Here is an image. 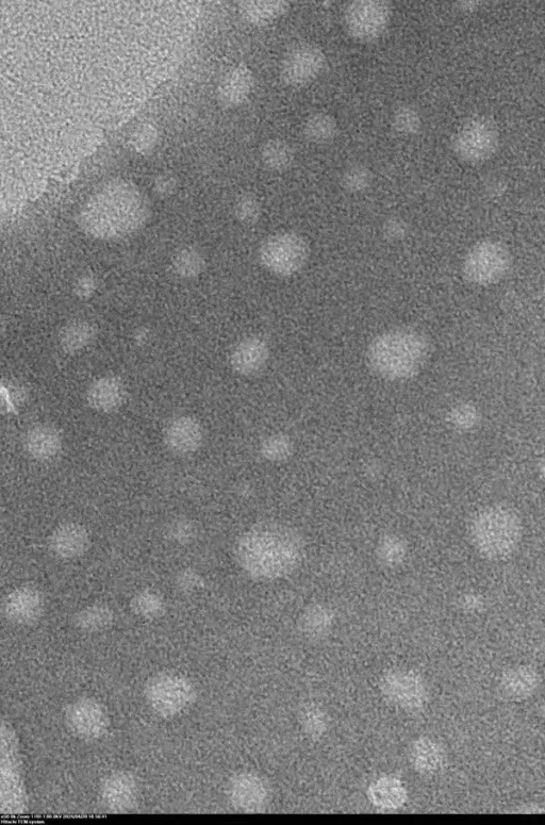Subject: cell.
<instances>
[{"instance_id": "6da1fadb", "label": "cell", "mask_w": 545, "mask_h": 825, "mask_svg": "<svg viewBox=\"0 0 545 825\" xmlns=\"http://www.w3.org/2000/svg\"><path fill=\"white\" fill-rule=\"evenodd\" d=\"M151 218V205L138 186L127 180L110 181L82 207L78 224L99 240H119L134 235Z\"/></svg>"}, {"instance_id": "7a4b0ae2", "label": "cell", "mask_w": 545, "mask_h": 825, "mask_svg": "<svg viewBox=\"0 0 545 825\" xmlns=\"http://www.w3.org/2000/svg\"><path fill=\"white\" fill-rule=\"evenodd\" d=\"M236 554L238 563L247 574L260 580H274L299 566L304 554V542L288 526L261 524L240 538Z\"/></svg>"}, {"instance_id": "3957f363", "label": "cell", "mask_w": 545, "mask_h": 825, "mask_svg": "<svg viewBox=\"0 0 545 825\" xmlns=\"http://www.w3.org/2000/svg\"><path fill=\"white\" fill-rule=\"evenodd\" d=\"M429 353L431 344L424 335L416 330L394 329L371 342L367 360L377 375L400 382L419 374Z\"/></svg>"}, {"instance_id": "277c9868", "label": "cell", "mask_w": 545, "mask_h": 825, "mask_svg": "<svg viewBox=\"0 0 545 825\" xmlns=\"http://www.w3.org/2000/svg\"><path fill=\"white\" fill-rule=\"evenodd\" d=\"M522 525L513 510L492 506L481 511L471 526V537L478 552L489 559H502L513 553L520 542Z\"/></svg>"}, {"instance_id": "5b68a950", "label": "cell", "mask_w": 545, "mask_h": 825, "mask_svg": "<svg viewBox=\"0 0 545 825\" xmlns=\"http://www.w3.org/2000/svg\"><path fill=\"white\" fill-rule=\"evenodd\" d=\"M144 697L155 714L174 718L189 711L197 699V690L184 674L161 672L148 680Z\"/></svg>"}, {"instance_id": "8992f818", "label": "cell", "mask_w": 545, "mask_h": 825, "mask_svg": "<svg viewBox=\"0 0 545 825\" xmlns=\"http://www.w3.org/2000/svg\"><path fill=\"white\" fill-rule=\"evenodd\" d=\"M309 255V245L304 237L293 231H284L263 242L259 250V261L269 272L289 277L305 267Z\"/></svg>"}, {"instance_id": "52a82bcc", "label": "cell", "mask_w": 545, "mask_h": 825, "mask_svg": "<svg viewBox=\"0 0 545 825\" xmlns=\"http://www.w3.org/2000/svg\"><path fill=\"white\" fill-rule=\"evenodd\" d=\"M392 6L385 0H355L344 11V28L357 42L371 43L388 30Z\"/></svg>"}, {"instance_id": "ba28073f", "label": "cell", "mask_w": 545, "mask_h": 825, "mask_svg": "<svg viewBox=\"0 0 545 825\" xmlns=\"http://www.w3.org/2000/svg\"><path fill=\"white\" fill-rule=\"evenodd\" d=\"M327 59L315 44H297L280 63V78L290 88L301 89L315 82L324 72Z\"/></svg>"}, {"instance_id": "9c48e42d", "label": "cell", "mask_w": 545, "mask_h": 825, "mask_svg": "<svg viewBox=\"0 0 545 825\" xmlns=\"http://www.w3.org/2000/svg\"><path fill=\"white\" fill-rule=\"evenodd\" d=\"M64 722L73 736L84 741L101 739L110 728L107 709L93 698H80L66 706Z\"/></svg>"}, {"instance_id": "30bf717a", "label": "cell", "mask_w": 545, "mask_h": 825, "mask_svg": "<svg viewBox=\"0 0 545 825\" xmlns=\"http://www.w3.org/2000/svg\"><path fill=\"white\" fill-rule=\"evenodd\" d=\"M509 268L510 256L503 246L483 243L467 256L464 274L469 282L486 286L500 282Z\"/></svg>"}, {"instance_id": "8fae6325", "label": "cell", "mask_w": 545, "mask_h": 825, "mask_svg": "<svg viewBox=\"0 0 545 825\" xmlns=\"http://www.w3.org/2000/svg\"><path fill=\"white\" fill-rule=\"evenodd\" d=\"M381 688L387 700L405 711L417 712L427 701L426 685L416 672L391 671L384 676Z\"/></svg>"}, {"instance_id": "7c38bea8", "label": "cell", "mask_w": 545, "mask_h": 825, "mask_svg": "<svg viewBox=\"0 0 545 825\" xmlns=\"http://www.w3.org/2000/svg\"><path fill=\"white\" fill-rule=\"evenodd\" d=\"M228 799L237 811L260 813L267 807L270 789L266 781L251 772H242L231 778L227 787Z\"/></svg>"}, {"instance_id": "4fadbf2b", "label": "cell", "mask_w": 545, "mask_h": 825, "mask_svg": "<svg viewBox=\"0 0 545 825\" xmlns=\"http://www.w3.org/2000/svg\"><path fill=\"white\" fill-rule=\"evenodd\" d=\"M99 799L110 813L125 814L134 811L139 801V784L135 775L127 771L109 774L99 788Z\"/></svg>"}, {"instance_id": "5bb4252c", "label": "cell", "mask_w": 545, "mask_h": 825, "mask_svg": "<svg viewBox=\"0 0 545 825\" xmlns=\"http://www.w3.org/2000/svg\"><path fill=\"white\" fill-rule=\"evenodd\" d=\"M44 606V597L40 590L22 586L8 594L3 604V613L13 624L30 625L42 617Z\"/></svg>"}, {"instance_id": "9a60e30c", "label": "cell", "mask_w": 545, "mask_h": 825, "mask_svg": "<svg viewBox=\"0 0 545 825\" xmlns=\"http://www.w3.org/2000/svg\"><path fill=\"white\" fill-rule=\"evenodd\" d=\"M204 428L200 421L191 416L173 419L164 431V443L176 455H190L202 447Z\"/></svg>"}, {"instance_id": "2e32d148", "label": "cell", "mask_w": 545, "mask_h": 825, "mask_svg": "<svg viewBox=\"0 0 545 825\" xmlns=\"http://www.w3.org/2000/svg\"><path fill=\"white\" fill-rule=\"evenodd\" d=\"M255 89L253 71L245 64L229 69L219 82L218 101L225 108H238L249 101Z\"/></svg>"}, {"instance_id": "e0dca14e", "label": "cell", "mask_w": 545, "mask_h": 825, "mask_svg": "<svg viewBox=\"0 0 545 825\" xmlns=\"http://www.w3.org/2000/svg\"><path fill=\"white\" fill-rule=\"evenodd\" d=\"M87 528L76 522L57 526L49 538V548L59 558L71 560L84 555L90 547Z\"/></svg>"}, {"instance_id": "ac0fdd59", "label": "cell", "mask_w": 545, "mask_h": 825, "mask_svg": "<svg viewBox=\"0 0 545 825\" xmlns=\"http://www.w3.org/2000/svg\"><path fill=\"white\" fill-rule=\"evenodd\" d=\"M270 358L268 342L259 337L242 340L230 355V366L241 376H253L266 367Z\"/></svg>"}, {"instance_id": "d6986e66", "label": "cell", "mask_w": 545, "mask_h": 825, "mask_svg": "<svg viewBox=\"0 0 545 825\" xmlns=\"http://www.w3.org/2000/svg\"><path fill=\"white\" fill-rule=\"evenodd\" d=\"M126 400V388L120 378L104 376L96 379L87 391V402L95 411L112 414Z\"/></svg>"}, {"instance_id": "ffe728a7", "label": "cell", "mask_w": 545, "mask_h": 825, "mask_svg": "<svg viewBox=\"0 0 545 825\" xmlns=\"http://www.w3.org/2000/svg\"><path fill=\"white\" fill-rule=\"evenodd\" d=\"M26 452L41 462L55 459L62 451L63 439L58 428L49 424L32 427L24 440Z\"/></svg>"}, {"instance_id": "44dd1931", "label": "cell", "mask_w": 545, "mask_h": 825, "mask_svg": "<svg viewBox=\"0 0 545 825\" xmlns=\"http://www.w3.org/2000/svg\"><path fill=\"white\" fill-rule=\"evenodd\" d=\"M541 683L540 674L530 666H518L504 673L500 690L510 701H523L534 696Z\"/></svg>"}, {"instance_id": "7402d4cb", "label": "cell", "mask_w": 545, "mask_h": 825, "mask_svg": "<svg viewBox=\"0 0 545 825\" xmlns=\"http://www.w3.org/2000/svg\"><path fill=\"white\" fill-rule=\"evenodd\" d=\"M291 8L286 0H249L239 5L242 18L257 27L269 26L286 15Z\"/></svg>"}, {"instance_id": "603a6c76", "label": "cell", "mask_w": 545, "mask_h": 825, "mask_svg": "<svg viewBox=\"0 0 545 825\" xmlns=\"http://www.w3.org/2000/svg\"><path fill=\"white\" fill-rule=\"evenodd\" d=\"M409 759L412 767L421 774L433 775L442 770L447 757L437 741L421 738L411 746Z\"/></svg>"}, {"instance_id": "cb8c5ba5", "label": "cell", "mask_w": 545, "mask_h": 825, "mask_svg": "<svg viewBox=\"0 0 545 825\" xmlns=\"http://www.w3.org/2000/svg\"><path fill=\"white\" fill-rule=\"evenodd\" d=\"M369 799L382 810H398L405 804L407 792L398 779L382 778L370 786Z\"/></svg>"}, {"instance_id": "d4e9b609", "label": "cell", "mask_w": 545, "mask_h": 825, "mask_svg": "<svg viewBox=\"0 0 545 825\" xmlns=\"http://www.w3.org/2000/svg\"><path fill=\"white\" fill-rule=\"evenodd\" d=\"M338 131V122L334 115L324 111L311 113L303 124L305 138L317 145L333 142L338 135Z\"/></svg>"}, {"instance_id": "484cf974", "label": "cell", "mask_w": 545, "mask_h": 825, "mask_svg": "<svg viewBox=\"0 0 545 825\" xmlns=\"http://www.w3.org/2000/svg\"><path fill=\"white\" fill-rule=\"evenodd\" d=\"M97 337L94 324L76 321L66 325L60 334V346L66 354H77L90 346Z\"/></svg>"}, {"instance_id": "4316f807", "label": "cell", "mask_w": 545, "mask_h": 825, "mask_svg": "<svg viewBox=\"0 0 545 825\" xmlns=\"http://www.w3.org/2000/svg\"><path fill=\"white\" fill-rule=\"evenodd\" d=\"M260 156L263 167L275 173L289 170L295 159L293 148L282 139H270L264 143Z\"/></svg>"}, {"instance_id": "83f0119b", "label": "cell", "mask_w": 545, "mask_h": 825, "mask_svg": "<svg viewBox=\"0 0 545 825\" xmlns=\"http://www.w3.org/2000/svg\"><path fill=\"white\" fill-rule=\"evenodd\" d=\"M114 620L112 609L105 604H93L81 609L74 617L76 629L84 633H99L109 629Z\"/></svg>"}, {"instance_id": "f1b7e54d", "label": "cell", "mask_w": 545, "mask_h": 825, "mask_svg": "<svg viewBox=\"0 0 545 825\" xmlns=\"http://www.w3.org/2000/svg\"><path fill=\"white\" fill-rule=\"evenodd\" d=\"M206 269L203 253L193 246L179 250L173 258L174 273L181 279L193 280L200 277Z\"/></svg>"}, {"instance_id": "f546056e", "label": "cell", "mask_w": 545, "mask_h": 825, "mask_svg": "<svg viewBox=\"0 0 545 825\" xmlns=\"http://www.w3.org/2000/svg\"><path fill=\"white\" fill-rule=\"evenodd\" d=\"M334 622L332 610L324 606H312L304 614L301 620V629L306 637L318 640L325 637Z\"/></svg>"}, {"instance_id": "4dcf8cb0", "label": "cell", "mask_w": 545, "mask_h": 825, "mask_svg": "<svg viewBox=\"0 0 545 825\" xmlns=\"http://www.w3.org/2000/svg\"><path fill=\"white\" fill-rule=\"evenodd\" d=\"M130 607L132 612L144 620H155L164 615L167 605L164 598L155 590H143L132 598Z\"/></svg>"}, {"instance_id": "1f68e13d", "label": "cell", "mask_w": 545, "mask_h": 825, "mask_svg": "<svg viewBox=\"0 0 545 825\" xmlns=\"http://www.w3.org/2000/svg\"><path fill=\"white\" fill-rule=\"evenodd\" d=\"M391 126L401 136H415L422 127L421 115L414 106L401 105L392 113Z\"/></svg>"}, {"instance_id": "d6a6232c", "label": "cell", "mask_w": 545, "mask_h": 825, "mask_svg": "<svg viewBox=\"0 0 545 825\" xmlns=\"http://www.w3.org/2000/svg\"><path fill=\"white\" fill-rule=\"evenodd\" d=\"M373 183L372 171L361 163L349 165L340 177V184L345 191L361 193L368 190Z\"/></svg>"}, {"instance_id": "836d02e7", "label": "cell", "mask_w": 545, "mask_h": 825, "mask_svg": "<svg viewBox=\"0 0 545 825\" xmlns=\"http://www.w3.org/2000/svg\"><path fill=\"white\" fill-rule=\"evenodd\" d=\"M300 721L302 728L311 738L322 737L328 729V717L319 706L305 707L301 713Z\"/></svg>"}, {"instance_id": "e575fe53", "label": "cell", "mask_w": 545, "mask_h": 825, "mask_svg": "<svg viewBox=\"0 0 545 825\" xmlns=\"http://www.w3.org/2000/svg\"><path fill=\"white\" fill-rule=\"evenodd\" d=\"M237 220L247 226L255 225L261 218L262 207L258 197L252 193H245L238 197L235 204Z\"/></svg>"}, {"instance_id": "d590c367", "label": "cell", "mask_w": 545, "mask_h": 825, "mask_svg": "<svg viewBox=\"0 0 545 825\" xmlns=\"http://www.w3.org/2000/svg\"><path fill=\"white\" fill-rule=\"evenodd\" d=\"M198 534V528L194 521L188 518H177L167 527V537L170 541L187 546L192 543Z\"/></svg>"}, {"instance_id": "8d00e7d4", "label": "cell", "mask_w": 545, "mask_h": 825, "mask_svg": "<svg viewBox=\"0 0 545 825\" xmlns=\"http://www.w3.org/2000/svg\"><path fill=\"white\" fill-rule=\"evenodd\" d=\"M158 142V130L150 123L140 126L131 137V145L134 150L141 154L147 155L155 150Z\"/></svg>"}, {"instance_id": "74e56055", "label": "cell", "mask_w": 545, "mask_h": 825, "mask_svg": "<svg viewBox=\"0 0 545 825\" xmlns=\"http://www.w3.org/2000/svg\"><path fill=\"white\" fill-rule=\"evenodd\" d=\"M261 451L267 459H284L291 453V442L285 436H274L264 441Z\"/></svg>"}, {"instance_id": "f35d334b", "label": "cell", "mask_w": 545, "mask_h": 825, "mask_svg": "<svg viewBox=\"0 0 545 825\" xmlns=\"http://www.w3.org/2000/svg\"><path fill=\"white\" fill-rule=\"evenodd\" d=\"M175 585L178 590L184 593H194L204 587V580L200 573L193 569H184L178 572L175 577Z\"/></svg>"}, {"instance_id": "ab89813d", "label": "cell", "mask_w": 545, "mask_h": 825, "mask_svg": "<svg viewBox=\"0 0 545 825\" xmlns=\"http://www.w3.org/2000/svg\"><path fill=\"white\" fill-rule=\"evenodd\" d=\"M383 233L390 241H401L408 234V225L404 220L393 217L385 222Z\"/></svg>"}, {"instance_id": "60d3db41", "label": "cell", "mask_w": 545, "mask_h": 825, "mask_svg": "<svg viewBox=\"0 0 545 825\" xmlns=\"http://www.w3.org/2000/svg\"><path fill=\"white\" fill-rule=\"evenodd\" d=\"M381 554L387 563H396L405 555L404 544L398 538H388L382 543Z\"/></svg>"}, {"instance_id": "b9f144b4", "label": "cell", "mask_w": 545, "mask_h": 825, "mask_svg": "<svg viewBox=\"0 0 545 825\" xmlns=\"http://www.w3.org/2000/svg\"><path fill=\"white\" fill-rule=\"evenodd\" d=\"M97 290V280L90 274L80 276L74 284V293L80 300H89Z\"/></svg>"}, {"instance_id": "7bdbcfd3", "label": "cell", "mask_w": 545, "mask_h": 825, "mask_svg": "<svg viewBox=\"0 0 545 825\" xmlns=\"http://www.w3.org/2000/svg\"><path fill=\"white\" fill-rule=\"evenodd\" d=\"M177 189L176 179L169 174H161L154 181V191L161 197H170Z\"/></svg>"}, {"instance_id": "ee69618b", "label": "cell", "mask_w": 545, "mask_h": 825, "mask_svg": "<svg viewBox=\"0 0 545 825\" xmlns=\"http://www.w3.org/2000/svg\"><path fill=\"white\" fill-rule=\"evenodd\" d=\"M134 340L138 345H145L150 340V332L147 328H139L134 335Z\"/></svg>"}, {"instance_id": "f6af8a7d", "label": "cell", "mask_w": 545, "mask_h": 825, "mask_svg": "<svg viewBox=\"0 0 545 825\" xmlns=\"http://www.w3.org/2000/svg\"><path fill=\"white\" fill-rule=\"evenodd\" d=\"M540 713H541V715L545 718V702H544V703H543V705L541 706Z\"/></svg>"}]
</instances>
